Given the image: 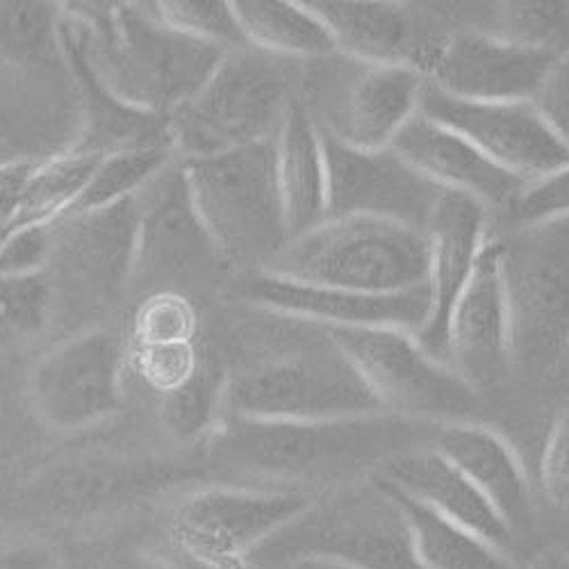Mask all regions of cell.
Listing matches in <instances>:
<instances>
[{"label": "cell", "instance_id": "1", "mask_svg": "<svg viewBox=\"0 0 569 569\" xmlns=\"http://www.w3.org/2000/svg\"><path fill=\"white\" fill-rule=\"evenodd\" d=\"M429 431V423L388 412L336 421L223 417L203 445L212 465L260 488L303 492L301 486L340 488L373 477L397 453L431 445L421 438Z\"/></svg>", "mask_w": 569, "mask_h": 569}, {"label": "cell", "instance_id": "2", "mask_svg": "<svg viewBox=\"0 0 569 569\" xmlns=\"http://www.w3.org/2000/svg\"><path fill=\"white\" fill-rule=\"evenodd\" d=\"M62 32L91 76L132 110L169 119L226 51L169 28L156 3H64Z\"/></svg>", "mask_w": 569, "mask_h": 569}, {"label": "cell", "instance_id": "3", "mask_svg": "<svg viewBox=\"0 0 569 569\" xmlns=\"http://www.w3.org/2000/svg\"><path fill=\"white\" fill-rule=\"evenodd\" d=\"M308 558L351 569H421L406 515L376 477L312 497L247 558L244 569H282Z\"/></svg>", "mask_w": 569, "mask_h": 569}, {"label": "cell", "instance_id": "4", "mask_svg": "<svg viewBox=\"0 0 569 569\" xmlns=\"http://www.w3.org/2000/svg\"><path fill=\"white\" fill-rule=\"evenodd\" d=\"M260 271L315 288L399 295L429 284V240L392 221L326 219L290 237Z\"/></svg>", "mask_w": 569, "mask_h": 569}, {"label": "cell", "instance_id": "5", "mask_svg": "<svg viewBox=\"0 0 569 569\" xmlns=\"http://www.w3.org/2000/svg\"><path fill=\"white\" fill-rule=\"evenodd\" d=\"M386 412L326 328L297 333L292 347L228 378L223 417L336 421Z\"/></svg>", "mask_w": 569, "mask_h": 569}, {"label": "cell", "instance_id": "6", "mask_svg": "<svg viewBox=\"0 0 569 569\" xmlns=\"http://www.w3.org/2000/svg\"><path fill=\"white\" fill-rule=\"evenodd\" d=\"M214 251L258 271L290 240L276 176V137L212 158L182 160Z\"/></svg>", "mask_w": 569, "mask_h": 569}, {"label": "cell", "instance_id": "7", "mask_svg": "<svg viewBox=\"0 0 569 569\" xmlns=\"http://www.w3.org/2000/svg\"><path fill=\"white\" fill-rule=\"evenodd\" d=\"M497 240L510 365L545 371L569 349V217L515 226Z\"/></svg>", "mask_w": 569, "mask_h": 569}, {"label": "cell", "instance_id": "8", "mask_svg": "<svg viewBox=\"0 0 569 569\" xmlns=\"http://www.w3.org/2000/svg\"><path fill=\"white\" fill-rule=\"evenodd\" d=\"M351 360L388 415L429 423L471 421L479 392L447 362L426 353L412 333L399 328H326Z\"/></svg>", "mask_w": 569, "mask_h": 569}, {"label": "cell", "instance_id": "9", "mask_svg": "<svg viewBox=\"0 0 569 569\" xmlns=\"http://www.w3.org/2000/svg\"><path fill=\"white\" fill-rule=\"evenodd\" d=\"M288 110V84L276 69L253 58L226 56L167 123L176 156L197 160L276 137Z\"/></svg>", "mask_w": 569, "mask_h": 569}, {"label": "cell", "instance_id": "10", "mask_svg": "<svg viewBox=\"0 0 569 569\" xmlns=\"http://www.w3.org/2000/svg\"><path fill=\"white\" fill-rule=\"evenodd\" d=\"M310 501L292 490L203 488L171 512L169 542L187 569H244L247 558Z\"/></svg>", "mask_w": 569, "mask_h": 569}, {"label": "cell", "instance_id": "11", "mask_svg": "<svg viewBox=\"0 0 569 569\" xmlns=\"http://www.w3.org/2000/svg\"><path fill=\"white\" fill-rule=\"evenodd\" d=\"M126 360L121 340L103 328L62 340L30 373L34 415L58 433H80L103 423L121 408Z\"/></svg>", "mask_w": 569, "mask_h": 569}, {"label": "cell", "instance_id": "12", "mask_svg": "<svg viewBox=\"0 0 569 569\" xmlns=\"http://www.w3.org/2000/svg\"><path fill=\"white\" fill-rule=\"evenodd\" d=\"M328 217H367L408 226L426 234L445 189L423 178L392 149H351L321 132Z\"/></svg>", "mask_w": 569, "mask_h": 569}, {"label": "cell", "instance_id": "13", "mask_svg": "<svg viewBox=\"0 0 569 569\" xmlns=\"http://www.w3.org/2000/svg\"><path fill=\"white\" fill-rule=\"evenodd\" d=\"M192 471L158 458H87L46 469L26 488L32 512L58 519H89L153 499Z\"/></svg>", "mask_w": 569, "mask_h": 569}, {"label": "cell", "instance_id": "14", "mask_svg": "<svg viewBox=\"0 0 569 569\" xmlns=\"http://www.w3.org/2000/svg\"><path fill=\"white\" fill-rule=\"evenodd\" d=\"M419 112L451 128L492 162L527 182L569 164V151L531 101H462L426 82Z\"/></svg>", "mask_w": 569, "mask_h": 569}, {"label": "cell", "instance_id": "15", "mask_svg": "<svg viewBox=\"0 0 569 569\" xmlns=\"http://www.w3.org/2000/svg\"><path fill=\"white\" fill-rule=\"evenodd\" d=\"M553 60L488 32H462L431 53L421 73L453 99L510 103L531 101Z\"/></svg>", "mask_w": 569, "mask_h": 569}, {"label": "cell", "instance_id": "16", "mask_svg": "<svg viewBox=\"0 0 569 569\" xmlns=\"http://www.w3.org/2000/svg\"><path fill=\"white\" fill-rule=\"evenodd\" d=\"M247 299L262 310L321 328H399L417 336L431 312L429 284L399 295H367L315 288L269 273H256Z\"/></svg>", "mask_w": 569, "mask_h": 569}, {"label": "cell", "instance_id": "17", "mask_svg": "<svg viewBox=\"0 0 569 569\" xmlns=\"http://www.w3.org/2000/svg\"><path fill=\"white\" fill-rule=\"evenodd\" d=\"M486 217L488 208L477 199L458 192H445L431 226L426 230V240H429L431 312L415 340L426 353L440 362H447V328L451 310L488 242Z\"/></svg>", "mask_w": 569, "mask_h": 569}, {"label": "cell", "instance_id": "18", "mask_svg": "<svg viewBox=\"0 0 569 569\" xmlns=\"http://www.w3.org/2000/svg\"><path fill=\"white\" fill-rule=\"evenodd\" d=\"M447 362L467 383H490L510 367V321L499 269V240L488 237L447 328Z\"/></svg>", "mask_w": 569, "mask_h": 569}, {"label": "cell", "instance_id": "19", "mask_svg": "<svg viewBox=\"0 0 569 569\" xmlns=\"http://www.w3.org/2000/svg\"><path fill=\"white\" fill-rule=\"evenodd\" d=\"M390 149L445 192L471 197L486 208H508L529 184L421 112L403 126Z\"/></svg>", "mask_w": 569, "mask_h": 569}, {"label": "cell", "instance_id": "20", "mask_svg": "<svg viewBox=\"0 0 569 569\" xmlns=\"http://www.w3.org/2000/svg\"><path fill=\"white\" fill-rule=\"evenodd\" d=\"M373 477L419 506L515 556L517 540L503 525V519L465 473L433 447V442L397 453Z\"/></svg>", "mask_w": 569, "mask_h": 569}, {"label": "cell", "instance_id": "21", "mask_svg": "<svg viewBox=\"0 0 569 569\" xmlns=\"http://www.w3.org/2000/svg\"><path fill=\"white\" fill-rule=\"evenodd\" d=\"M139 223V199L132 197L108 208L64 214L58 219L56 244H62L93 292L114 297L137 273Z\"/></svg>", "mask_w": 569, "mask_h": 569}, {"label": "cell", "instance_id": "22", "mask_svg": "<svg viewBox=\"0 0 569 569\" xmlns=\"http://www.w3.org/2000/svg\"><path fill=\"white\" fill-rule=\"evenodd\" d=\"M433 447L471 481L497 510L510 533L531 525V488L515 449L488 426L462 421L440 426Z\"/></svg>", "mask_w": 569, "mask_h": 569}, {"label": "cell", "instance_id": "23", "mask_svg": "<svg viewBox=\"0 0 569 569\" xmlns=\"http://www.w3.org/2000/svg\"><path fill=\"white\" fill-rule=\"evenodd\" d=\"M137 199L141 210L137 271L178 273L199 260L201 251L217 253L189 194L182 164L167 167Z\"/></svg>", "mask_w": 569, "mask_h": 569}, {"label": "cell", "instance_id": "24", "mask_svg": "<svg viewBox=\"0 0 569 569\" xmlns=\"http://www.w3.org/2000/svg\"><path fill=\"white\" fill-rule=\"evenodd\" d=\"M423 84L421 69L408 62L369 67L349 91L338 130L328 134L360 151L390 149L419 112Z\"/></svg>", "mask_w": 569, "mask_h": 569}, {"label": "cell", "instance_id": "25", "mask_svg": "<svg viewBox=\"0 0 569 569\" xmlns=\"http://www.w3.org/2000/svg\"><path fill=\"white\" fill-rule=\"evenodd\" d=\"M276 176L290 237L328 217V182L321 132L301 106H290L276 132Z\"/></svg>", "mask_w": 569, "mask_h": 569}, {"label": "cell", "instance_id": "26", "mask_svg": "<svg viewBox=\"0 0 569 569\" xmlns=\"http://www.w3.org/2000/svg\"><path fill=\"white\" fill-rule=\"evenodd\" d=\"M60 39H62L64 62L80 84L84 112H87L84 132L78 139V144H73L76 151L106 158L110 153L139 149V147H160V144L173 147L167 119L132 110L119 99H114L112 93L91 76L73 41L62 30H60Z\"/></svg>", "mask_w": 569, "mask_h": 569}, {"label": "cell", "instance_id": "27", "mask_svg": "<svg viewBox=\"0 0 569 569\" xmlns=\"http://www.w3.org/2000/svg\"><path fill=\"white\" fill-rule=\"evenodd\" d=\"M308 8L333 37L336 51L367 67L406 62L410 43L406 6L390 0H312Z\"/></svg>", "mask_w": 569, "mask_h": 569}, {"label": "cell", "instance_id": "28", "mask_svg": "<svg viewBox=\"0 0 569 569\" xmlns=\"http://www.w3.org/2000/svg\"><path fill=\"white\" fill-rule=\"evenodd\" d=\"M383 486L395 495L406 515L415 556L421 569H525V562L517 556L419 506L388 483Z\"/></svg>", "mask_w": 569, "mask_h": 569}, {"label": "cell", "instance_id": "29", "mask_svg": "<svg viewBox=\"0 0 569 569\" xmlns=\"http://www.w3.org/2000/svg\"><path fill=\"white\" fill-rule=\"evenodd\" d=\"M244 41L253 49L284 58H326L336 43L308 3L237 0L232 3Z\"/></svg>", "mask_w": 569, "mask_h": 569}, {"label": "cell", "instance_id": "30", "mask_svg": "<svg viewBox=\"0 0 569 569\" xmlns=\"http://www.w3.org/2000/svg\"><path fill=\"white\" fill-rule=\"evenodd\" d=\"M99 162V156L80 153L76 149L43 162H34L17 194L10 232L26 226L56 223L62 219L84 192Z\"/></svg>", "mask_w": 569, "mask_h": 569}, {"label": "cell", "instance_id": "31", "mask_svg": "<svg viewBox=\"0 0 569 569\" xmlns=\"http://www.w3.org/2000/svg\"><path fill=\"white\" fill-rule=\"evenodd\" d=\"M226 383V371L212 358H201L187 381L160 395L164 431L182 445L206 442L223 419Z\"/></svg>", "mask_w": 569, "mask_h": 569}, {"label": "cell", "instance_id": "32", "mask_svg": "<svg viewBox=\"0 0 569 569\" xmlns=\"http://www.w3.org/2000/svg\"><path fill=\"white\" fill-rule=\"evenodd\" d=\"M62 6L41 0L0 3V56L21 67H49L62 56Z\"/></svg>", "mask_w": 569, "mask_h": 569}, {"label": "cell", "instance_id": "33", "mask_svg": "<svg viewBox=\"0 0 569 569\" xmlns=\"http://www.w3.org/2000/svg\"><path fill=\"white\" fill-rule=\"evenodd\" d=\"M173 158L176 151L167 144L128 149L101 158L84 187V192L67 214L108 208L137 197L141 189L173 164Z\"/></svg>", "mask_w": 569, "mask_h": 569}, {"label": "cell", "instance_id": "34", "mask_svg": "<svg viewBox=\"0 0 569 569\" xmlns=\"http://www.w3.org/2000/svg\"><path fill=\"white\" fill-rule=\"evenodd\" d=\"M488 34L527 49L560 58L569 51V3L565 0H510L492 8Z\"/></svg>", "mask_w": 569, "mask_h": 569}, {"label": "cell", "instance_id": "35", "mask_svg": "<svg viewBox=\"0 0 569 569\" xmlns=\"http://www.w3.org/2000/svg\"><path fill=\"white\" fill-rule=\"evenodd\" d=\"M156 12L169 28L219 46V49L247 43L232 3H223V0H164V3H156Z\"/></svg>", "mask_w": 569, "mask_h": 569}, {"label": "cell", "instance_id": "36", "mask_svg": "<svg viewBox=\"0 0 569 569\" xmlns=\"http://www.w3.org/2000/svg\"><path fill=\"white\" fill-rule=\"evenodd\" d=\"M197 342V312L182 295L158 292L134 312L130 345H182Z\"/></svg>", "mask_w": 569, "mask_h": 569}, {"label": "cell", "instance_id": "37", "mask_svg": "<svg viewBox=\"0 0 569 569\" xmlns=\"http://www.w3.org/2000/svg\"><path fill=\"white\" fill-rule=\"evenodd\" d=\"M51 292L43 276H0V340L39 333L49 319Z\"/></svg>", "mask_w": 569, "mask_h": 569}, {"label": "cell", "instance_id": "38", "mask_svg": "<svg viewBox=\"0 0 569 569\" xmlns=\"http://www.w3.org/2000/svg\"><path fill=\"white\" fill-rule=\"evenodd\" d=\"M126 353H128V362L139 373L141 381L151 386L160 395L187 381L201 360L197 342L147 345V347L130 345Z\"/></svg>", "mask_w": 569, "mask_h": 569}, {"label": "cell", "instance_id": "39", "mask_svg": "<svg viewBox=\"0 0 569 569\" xmlns=\"http://www.w3.org/2000/svg\"><path fill=\"white\" fill-rule=\"evenodd\" d=\"M56 249L53 223L26 226L0 240V276L30 278L41 276Z\"/></svg>", "mask_w": 569, "mask_h": 569}, {"label": "cell", "instance_id": "40", "mask_svg": "<svg viewBox=\"0 0 569 569\" xmlns=\"http://www.w3.org/2000/svg\"><path fill=\"white\" fill-rule=\"evenodd\" d=\"M512 226L569 217V164L529 182L506 208Z\"/></svg>", "mask_w": 569, "mask_h": 569}, {"label": "cell", "instance_id": "41", "mask_svg": "<svg viewBox=\"0 0 569 569\" xmlns=\"http://www.w3.org/2000/svg\"><path fill=\"white\" fill-rule=\"evenodd\" d=\"M531 103L569 151V51L553 60Z\"/></svg>", "mask_w": 569, "mask_h": 569}, {"label": "cell", "instance_id": "42", "mask_svg": "<svg viewBox=\"0 0 569 569\" xmlns=\"http://www.w3.org/2000/svg\"><path fill=\"white\" fill-rule=\"evenodd\" d=\"M542 490L551 503L569 508V406L556 417L542 453Z\"/></svg>", "mask_w": 569, "mask_h": 569}, {"label": "cell", "instance_id": "43", "mask_svg": "<svg viewBox=\"0 0 569 569\" xmlns=\"http://www.w3.org/2000/svg\"><path fill=\"white\" fill-rule=\"evenodd\" d=\"M0 569H64L58 553L39 542L0 547Z\"/></svg>", "mask_w": 569, "mask_h": 569}, {"label": "cell", "instance_id": "44", "mask_svg": "<svg viewBox=\"0 0 569 569\" xmlns=\"http://www.w3.org/2000/svg\"><path fill=\"white\" fill-rule=\"evenodd\" d=\"M34 162H3L0 164V240L10 232L14 203L21 184L26 182L28 173L32 171Z\"/></svg>", "mask_w": 569, "mask_h": 569}, {"label": "cell", "instance_id": "45", "mask_svg": "<svg viewBox=\"0 0 569 569\" xmlns=\"http://www.w3.org/2000/svg\"><path fill=\"white\" fill-rule=\"evenodd\" d=\"M84 569H180L176 562L149 553V551H112L93 562H87Z\"/></svg>", "mask_w": 569, "mask_h": 569}, {"label": "cell", "instance_id": "46", "mask_svg": "<svg viewBox=\"0 0 569 569\" xmlns=\"http://www.w3.org/2000/svg\"><path fill=\"white\" fill-rule=\"evenodd\" d=\"M525 569H569V551L565 547H545L525 562Z\"/></svg>", "mask_w": 569, "mask_h": 569}, {"label": "cell", "instance_id": "47", "mask_svg": "<svg viewBox=\"0 0 569 569\" xmlns=\"http://www.w3.org/2000/svg\"><path fill=\"white\" fill-rule=\"evenodd\" d=\"M282 569H351V567H342V565L328 562V560L308 558V560H295V562H290L288 567H282Z\"/></svg>", "mask_w": 569, "mask_h": 569}, {"label": "cell", "instance_id": "48", "mask_svg": "<svg viewBox=\"0 0 569 569\" xmlns=\"http://www.w3.org/2000/svg\"><path fill=\"white\" fill-rule=\"evenodd\" d=\"M565 549H567V551H569V547H565Z\"/></svg>", "mask_w": 569, "mask_h": 569}]
</instances>
